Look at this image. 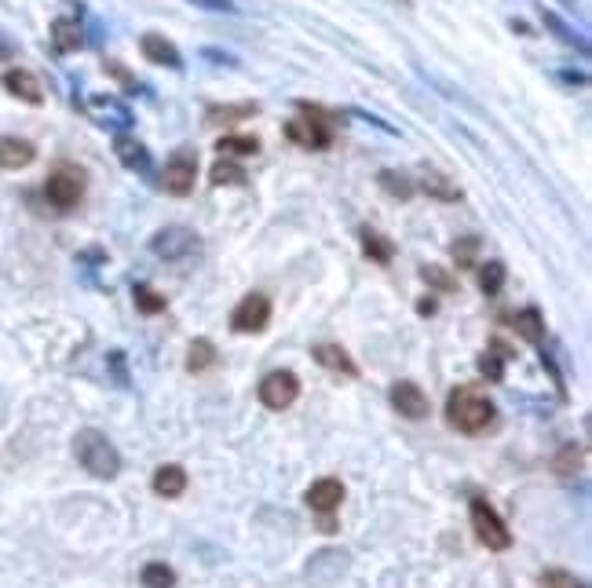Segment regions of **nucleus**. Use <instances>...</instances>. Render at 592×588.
<instances>
[{
  "mask_svg": "<svg viewBox=\"0 0 592 588\" xmlns=\"http://www.w3.org/2000/svg\"><path fill=\"white\" fill-rule=\"evenodd\" d=\"M446 421H450V428H457L464 435H483L494 428L497 406L486 399V391L464 384V388H454L446 395Z\"/></svg>",
  "mask_w": 592,
  "mask_h": 588,
  "instance_id": "1",
  "label": "nucleus"
},
{
  "mask_svg": "<svg viewBox=\"0 0 592 588\" xmlns=\"http://www.w3.org/2000/svg\"><path fill=\"white\" fill-rule=\"evenodd\" d=\"M74 453H77V464L96 479H117V471H121L117 446L96 428H85L74 435Z\"/></svg>",
  "mask_w": 592,
  "mask_h": 588,
  "instance_id": "2",
  "label": "nucleus"
},
{
  "mask_svg": "<svg viewBox=\"0 0 592 588\" xmlns=\"http://www.w3.org/2000/svg\"><path fill=\"white\" fill-rule=\"evenodd\" d=\"M301 117H292L285 125V139H292L296 147L304 150H326L333 143V114H326L322 106H311V103H301Z\"/></svg>",
  "mask_w": 592,
  "mask_h": 588,
  "instance_id": "3",
  "label": "nucleus"
},
{
  "mask_svg": "<svg viewBox=\"0 0 592 588\" xmlns=\"http://www.w3.org/2000/svg\"><path fill=\"white\" fill-rule=\"evenodd\" d=\"M45 198L56 212H70L77 208V201L85 198V172L74 165H59L48 179H45Z\"/></svg>",
  "mask_w": 592,
  "mask_h": 588,
  "instance_id": "4",
  "label": "nucleus"
},
{
  "mask_svg": "<svg viewBox=\"0 0 592 588\" xmlns=\"http://www.w3.org/2000/svg\"><path fill=\"white\" fill-rule=\"evenodd\" d=\"M468 519H472V530H475L479 544H486L490 552H505V548H512V533H508L505 519H501V515H497L483 497H472V504H468Z\"/></svg>",
  "mask_w": 592,
  "mask_h": 588,
  "instance_id": "5",
  "label": "nucleus"
},
{
  "mask_svg": "<svg viewBox=\"0 0 592 588\" xmlns=\"http://www.w3.org/2000/svg\"><path fill=\"white\" fill-rule=\"evenodd\" d=\"M194 179H198V157H194V150L190 147L172 150V157L161 168V187L168 194H176V198H187L194 190Z\"/></svg>",
  "mask_w": 592,
  "mask_h": 588,
  "instance_id": "6",
  "label": "nucleus"
},
{
  "mask_svg": "<svg viewBox=\"0 0 592 588\" xmlns=\"http://www.w3.org/2000/svg\"><path fill=\"white\" fill-rule=\"evenodd\" d=\"M296 399H301V380H296V373L289 370H274L263 377L260 384V402L267 410H289Z\"/></svg>",
  "mask_w": 592,
  "mask_h": 588,
  "instance_id": "7",
  "label": "nucleus"
},
{
  "mask_svg": "<svg viewBox=\"0 0 592 588\" xmlns=\"http://www.w3.org/2000/svg\"><path fill=\"white\" fill-rule=\"evenodd\" d=\"M270 322V300L263 292H249V297L230 311V329L234 333H263Z\"/></svg>",
  "mask_w": 592,
  "mask_h": 588,
  "instance_id": "8",
  "label": "nucleus"
},
{
  "mask_svg": "<svg viewBox=\"0 0 592 588\" xmlns=\"http://www.w3.org/2000/svg\"><path fill=\"white\" fill-rule=\"evenodd\" d=\"M150 248H154V256L176 263V259H187L190 252H198V234L190 227H165L150 238Z\"/></svg>",
  "mask_w": 592,
  "mask_h": 588,
  "instance_id": "9",
  "label": "nucleus"
},
{
  "mask_svg": "<svg viewBox=\"0 0 592 588\" xmlns=\"http://www.w3.org/2000/svg\"><path fill=\"white\" fill-rule=\"evenodd\" d=\"M388 399H392L395 413L406 417V421H424L428 410H432V406H428V395H424L421 384H413V380H399V384H392Z\"/></svg>",
  "mask_w": 592,
  "mask_h": 588,
  "instance_id": "10",
  "label": "nucleus"
},
{
  "mask_svg": "<svg viewBox=\"0 0 592 588\" xmlns=\"http://www.w3.org/2000/svg\"><path fill=\"white\" fill-rule=\"evenodd\" d=\"M348 552H341V548H322L311 563H308V581L311 584H333L344 570H348Z\"/></svg>",
  "mask_w": 592,
  "mask_h": 588,
  "instance_id": "11",
  "label": "nucleus"
},
{
  "mask_svg": "<svg viewBox=\"0 0 592 588\" xmlns=\"http://www.w3.org/2000/svg\"><path fill=\"white\" fill-rule=\"evenodd\" d=\"M85 106H88L92 121H99V125H110V128H128L132 125V110L114 96H92Z\"/></svg>",
  "mask_w": 592,
  "mask_h": 588,
  "instance_id": "12",
  "label": "nucleus"
},
{
  "mask_svg": "<svg viewBox=\"0 0 592 588\" xmlns=\"http://www.w3.org/2000/svg\"><path fill=\"white\" fill-rule=\"evenodd\" d=\"M139 52H143V59H147V63H154V66L183 70V56H179V48H176L172 41H165L161 34H143Z\"/></svg>",
  "mask_w": 592,
  "mask_h": 588,
  "instance_id": "13",
  "label": "nucleus"
},
{
  "mask_svg": "<svg viewBox=\"0 0 592 588\" xmlns=\"http://www.w3.org/2000/svg\"><path fill=\"white\" fill-rule=\"evenodd\" d=\"M304 501L311 504V512L333 515L341 508V501H344V482L341 479H319V482H311V490H308Z\"/></svg>",
  "mask_w": 592,
  "mask_h": 588,
  "instance_id": "14",
  "label": "nucleus"
},
{
  "mask_svg": "<svg viewBox=\"0 0 592 588\" xmlns=\"http://www.w3.org/2000/svg\"><path fill=\"white\" fill-rule=\"evenodd\" d=\"M0 85H5L15 99L30 103V106H41V103H45V88H41V81H37L30 70H8L5 77H0Z\"/></svg>",
  "mask_w": 592,
  "mask_h": 588,
  "instance_id": "15",
  "label": "nucleus"
},
{
  "mask_svg": "<svg viewBox=\"0 0 592 588\" xmlns=\"http://www.w3.org/2000/svg\"><path fill=\"white\" fill-rule=\"evenodd\" d=\"M34 157H37V147H34L30 139H19V136H0V168L15 172V168L34 165Z\"/></svg>",
  "mask_w": 592,
  "mask_h": 588,
  "instance_id": "16",
  "label": "nucleus"
},
{
  "mask_svg": "<svg viewBox=\"0 0 592 588\" xmlns=\"http://www.w3.org/2000/svg\"><path fill=\"white\" fill-rule=\"evenodd\" d=\"M114 154H117V161H121L125 168H132V172H139V176H150V154H147V147H143L139 139L117 136V139H114Z\"/></svg>",
  "mask_w": 592,
  "mask_h": 588,
  "instance_id": "17",
  "label": "nucleus"
},
{
  "mask_svg": "<svg viewBox=\"0 0 592 588\" xmlns=\"http://www.w3.org/2000/svg\"><path fill=\"white\" fill-rule=\"evenodd\" d=\"M315 362L322 366V370H330V373H344V377H359V366L352 362V355L341 348V344H319L315 351Z\"/></svg>",
  "mask_w": 592,
  "mask_h": 588,
  "instance_id": "18",
  "label": "nucleus"
},
{
  "mask_svg": "<svg viewBox=\"0 0 592 588\" xmlns=\"http://www.w3.org/2000/svg\"><path fill=\"white\" fill-rule=\"evenodd\" d=\"M150 486H154V493H158V497H165V501L183 497V490H187V471H183L179 464H161V468L154 471Z\"/></svg>",
  "mask_w": 592,
  "mask_h": 588,
  "instance_id": "19",
  "label": "nucleus"
},
{
  "mask_svg": "<svg viewBox=\"0 0 592 588\" xmlns=\"http://www.w3.org/2000/svg\"><path fill=\"white\" fill-rule=\"evenodd\" d=\"M52 45H56V52H59V56L77 52V48L85 45L81 26H77L74 19H56V23H52Z\"/></svg>",
  "mask_w": 592,
  "mask_h": 588,
  "instance_id": "20",
  "label": "nucleus"
},
{
  "mask_svg": "<svg viewBox=\"0 0 592 588\" xmlns=\"http://www.w3.org/2000/svg\"><path fill=\"white\" fill-rule=\"evenodd\" d=\"M512 355H508V348L501 344V340H494L486 351H483V359H479V373L490 380V384H501L505 380V362H508Z\"/></svg>",
  "mask_w": 592,
  "mask_h": 588,
  "instance_id": "21",
  "label": "nucleus"
},
{
  "mask_svg": "<svg viewBox=\"0 0 592 588\" xmlns=\"http://www.w3.org/2000/svg\"><path fill=\"white\" fill-rule=\"evenodd\" d=\"M541 23H545V26H548V30H552V34H556V37H559L566 48H577V56H588V41H585L581 34H574V30H570V26H566V23H563L556 12L541 8Z\"/></svg>",
  "mask_w": 592,
  "mask_h": 588,
  "instance_id": "22",
  "label": "nucleus"
},
{
  "mask_svg": "<svg viewBox=\"0 0 592 588\" xmlns=\"http://www.w3.org/2000/svg\"><path fill=\"white\" fill-rule=\"evenodd\" d=\"M512 326H515V333H519L523 340H530V344H541V340H545V319H541L537 308L519 311V315L512 319Z\"/></svg>",
  "mask_w": 592,
  "mask_h": 588,
  "instance_id": "23",
  "label": "nucleus"
},
{
  "mask_svg": "<svg viewBox=\"0 0 592 588\" xmlns=\"http://www.w3.org/2000/svg\"><path fill=\"white\" fill-rule=\"evenodd\" d=\"M216 150L223 157H252V154H260V139L256 136H223L216 143Z\"/></svg>",
  "mask_w": 592,
  "mask_h": 588,
  "instance_id": "24",
  "label": "nucleus"
},
{
  "mask_svg": "<svg viewBox=\"0 0 592 588\" xmlns=\"http://www.w3.org/2000/svg\"><path fill=\"white\" fill-rule=\"evenodd\" d=\"M362 252L370 256V259H377V263H392V256H395V245L381 234V230H362Z\"/></svg>",
  "mask_w": 592,
  "mask_h": 588,
  "instance_id": "25",
  "label": "nucleus"
},
{
  "mask_svg": "<svg viewBox=\"0 0 592 588\" xmlns=\"http://www.w3.org/2000/svg\"><path fill=\"white\" fill-rule=\"evenodd\" d=\"M216 366V344L212 340H194L190 344V351H187V370L190 373H205V370H212Z\"/></svg>",
  "mask_w": 592,
  "mask_h": 588,
  "instance_id": "26",
  "label": "nucleus"
},
{
  "mask_svg": "<svg viewBox=\"0 0 592 588\" xmlns=\"http://www.w3.org/2000/svg\"><path fill=\"white\" fill-rule=\"evenodd\" d=\"M209 179H212V187H241L249 176H245V168H241V165H234L230 157H223V161H216V165H212Z\"/></svg>",
  "mask_w": 592,
  "mask_h": 588,
  "instance_id": "27",
  "label": "nucleus"
},
{
  "mask_svg": "<svg viewBox=\"0 0 592 588\" xmlns=\"http://www.w3.org/2000/svg\"><path fill=\"white\" fill-rule=\"evenodd\" d=\"M421 190H424L428 198H439V201H461V190H457L446 176H439V172H424Z\"/></svg>",
  "mask_w": 592,
  "mask_h": 588,
  "instance_id": "28",
  "label": "nucleus"
},
{
  "mask_svg": "<svg viewBox=\"0 0 592 588\" xmlns=\"http://www.w3.org/2000/svg\"><path fill=\"white\" fill-rule=\"evenodd\" d=\"M139 581H143V588H176V570L165 563H147Z\"/></svg>",
  "mask_w": 592,
  "mask_h": 588,
  "instance_id": "29",
  "label": "nucleus"
},
{
  "mask_svg": "<svg viewBox=\"0 0 592 588\" xmlns=\"http://www.w3.org/2000/svg\"><path fill=\"white\" fill-rule=\"evenodd\" d=\"M505 285V263L501 259H490V263H479V289L486 297H497Z\"/></svg>",
  "mask_w": 592,
  "mask_h": 588,
  "instance_id": "30",
  "label": "nucleus"
},
{
  "mask_svg": "<svg viewBox=\"0 0 592 588\" xmlns=\"http://www.w3.org/2000/svg\"><path fill=\"white\" fill-rule=\"evenodd\" d=\"M132 297H136V308H139L143 315H161V311L168 308V300L161 297L158 289H150V285H136Z\"/></svg>",
  "mask_w": 592,
  "mask_h": 588,
  "instance_id": "31",
  "label": "nucleus"
},
{
  "mask_svg": "<svg viewBox=\"0 0 592 588\" xmlns=\"http://www.w3.org/2000/svg\"><path fill=\"white\" fill-rule=\"evenodd\" d=\"M260 106L256 103H238V106H212L205 117H209V125H223V121H234V117H252Z\"/></svg>",
  "mask_w": 592,
  "mask_h": 588,
  "instance_id": "32",
  "label": "nucleus"
},
{
  "mask_svg": "<svg viewBox=\"0 0 592 588\" xmlns=\"http://www.w3.org/2000/svg\"><path fill=\"white\" fill-rule=\"evenodd\" d=\"M377 183H381V190H388L392 198H410V194H413V183H406V176L395 172V168H384V172L377 176Z\"/></svg>",
  "mask_w": 592,
  "mask_h": 588,
  "instance_id": "33",
  "label": "nucleus"
},
{
  "mask_svg": "<svg viewBox=\"0 0 592 588\" xmlns=\"http://www.w3.org/2000/svg\"><path fill=\"white\" fill-rule=\"evenodd\" d=\"M475 252H479V241H475V238H461V241L454 245L457 267H475Z\"/></svg>",
  "mask_w": 592,
  "mask_h": 588,
  "instance_id": "34",
  "label": "nucleus"
},
{
  "mask_svg": "<svg viewBox=\"0 0 592 588\" xmlns=\"http://www.w3.org/2000/svg\"><path fill=\"white\" fill-rule=\"evenodd\" d=\"M190 5H198V8H209V12H227V15H234V12H238V5H234V0H190Z\"/></svg>",
  "mask_w": 592,
  "mask_h": 588,
  "instance_id": "35",
  "label": "nucleus"
},
{
  "mask_svg": "<svg viewBox=\"0 0 592 588\" xmlns=\"http://www.w3.org/2000/svg\"><path fill=\"white\" fill-rule=\"evenodd\" d=\"M545 588H574V577L563 570H548L545 573Z\"/></svg>",
  "mask_w": 592,
  "mask_h": 588,
  "instance_id": "36",
  "label": "nucleus"
},
{
  "mask_svg": "<svg viewBox=\"0 0 592 588\" xmlns=\"http://www.w3.org/2000/svg\"><path fill=\"white\" fill-rule=\"evenodd\" d=\"M107 362H110V370H114L117 384H128V377H125V355H121V351H110V355H107Z\"/></svg>",
  "mask_w": 592,
  "mask_h": 588,
  "instance_id": "37",
  "label": "nucleus"
},
{
  "mask_svg": "<svg viewBox=\"0 0 592 588\" xmlns=\"http://www.w3.org/2000/svg\"><path fill=\"white\" fill-rule=\"evenodd\" d=\"M421 274H424V281H432V285H439V289H450V285H454V281H450V278H446L439 267H424Z\"/></svg>",
  "mask_w": 592,
  "mask_h": 588,
  "instance_id": "38",
  "label": "nucleus"
},
{
  "mask_svg": "<svg viewBox=\"0 0 592 588\" xmlns=\"http://www.w3.org/2000/svg\"><path fill=\"white\" fill-rule=\"evenodd\" d=\"M201 59H212L216 66H234V63H238L234 56H227V52H216V48H205V52H201Z\"/></svg>",
  "mask_w": 592,
  "mask_h": 588,
  "instance_id": "39",
  "label": "nucleus"
},
{
  "mask_svg": "<svg viewBox=\"0 0 592 588\" xmlns=\"http://www.w3.org/2000/svg\"><path fill=\"white\" fill-rule=\"evenodd\" d=\"M352 114H355V117H362V121H370L373 128H381V132H388V136H395V128H392L388 121H381L377 114H366V110H352Z\"/></svg>",
  "mask_w": 592,
  "mask_h": 588,
  "instance_id": "40",
  "label": "nucleus"
},
{
  "mask_svg": "<svg viewBox=\"0 0 592 588\" xmlns=\"http://www.w3.org/2000/svg\"><path fill=\"white\" fill-rule=\"evenodd\" d=\"M574 588H588V584H574Z\"/></svg>",
  "mask_w": 592,
  "mask_h": 588,
  "instance_id": "41",
  "label": "nucleus"
},
{
  "mask_svg": "<svg viewBox=\"0 0 592 588\" xmlns=\"http://www.w3.org/2000/svg\"><path fill=\"white\" fill-rule=\"evenodd\" d=\"M403 5H410V0H403Z\"/></svg>",
  "mask_w": 592,
  "mask_h": 588,
  "instance_id": "42",
  "label": "nucleus"
}]
</instances>
